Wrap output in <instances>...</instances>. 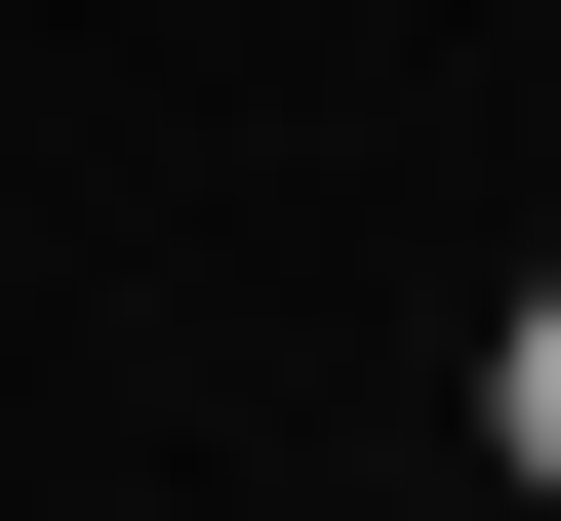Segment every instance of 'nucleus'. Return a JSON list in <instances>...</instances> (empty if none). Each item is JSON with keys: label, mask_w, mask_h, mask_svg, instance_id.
Returning a JSON list of instances; mask_svg holds the SVG:
<instances>
[{"label": "nucleus", "mask_w": 561, "mask_h": 521, "mask_svg": "<svg viewBox=\"0 0 561 521\" xmlns=\"http://www.w3.org/2000/svg\"><path fill=\"white\" fill-rule=\"evenodd\" d=\"M481 441H522V482H561V281H522V361H481Z\"/></svg>", "instance_id": "nucleus-1"}]
</instances>
